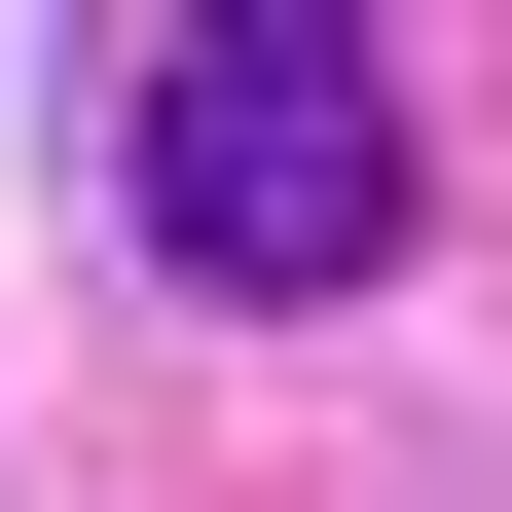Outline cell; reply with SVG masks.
Instances as JSON below:
<instances>
[{
	"label": "cell",
	"instance_id": "1",
	"mask_svg": "<svg viewBox=\"0 0 512 512\" xmlns=\"http://www.w3.org/2000/svg\"><path fill=\"white\" fill-rule=\"evenodd\" d=\"M110 220L183 293H366L403 256V74L330 0H183V37H110Z\"/></svg>",
	"mask_w": 512,
	"mask_h": 512
}]
</instances>
